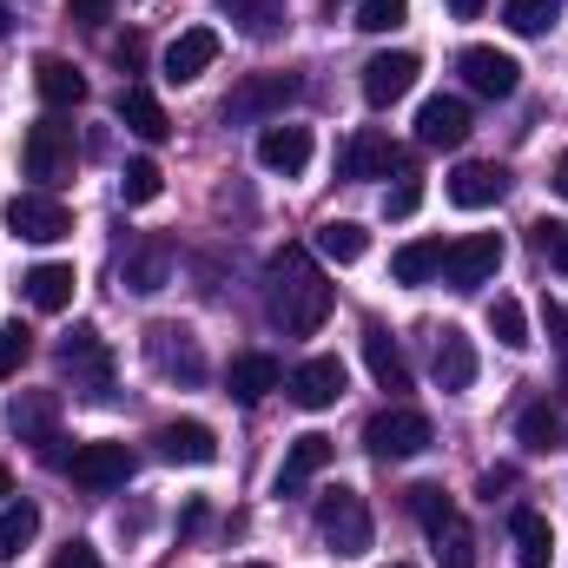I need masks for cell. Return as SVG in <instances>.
<instances>
[{"mask_svg":"<svg viewBox=\"0 0 568 568\" xmlns=\"http://www.w3.org/2000/svg\"><path fill=\"white\" fill-rule=\"evenodd\" d=\"M212 60H219V33H212V27H185V33L165 47V80H172V87H192L199 73H212Z\"/></svg>","mask_w":568,"mask_h":568,"instance_id":"obj_20","label":"cell"},{"mask_svg":"<svg viewBox=\"0 0 568 568\" xmlns=\"http://www.w3.org/2000/svg\"><path fill=\"white\" fill-rule=\"evenodd\" d=\"M159 192H165L159 159H126V172H120V199H126V205H152Z\"/></svg>","mask_w":568,"mask_h":568,"instance_id":"obj_37","label":"cell"},{"mask_svg":"<svg viewBox=\"0 0 568 568\" xmlns=\"http://www.w3.org/2000/svg\"><path fill=\"white\" fill-rule=\"evenodd\" d=\"M20 165H27L33 192H53V185L73 172V126H60V120H33V126H27V145H20Z\"/></svg>","mask_w":568,"mask_h":568,"instance_id":"obj_5","label":"cell"},{"mask_svg":"<svg viewBox=\"0 0 568 568\" xmlns=\"http://www.w3.org/2000/svg\"><path fill=\"white\" fill-rule=\"evenodd\" d=\"M417 140L436 145V152L463 145V140H469V106H463L456 93H436V100H424V106H417Z\"/></svg>","mask_w":568,"mask_h":568,"instance_id":"obj_21","label":"cell"},{"mask_svg":"<svg viewBox=\"0 0 568 568\" xmlns=\"http://www.w3.org/2000/svg\"><path fill=\"white\" fill-rule=\"evenodd\" d=\"M265 278H272V317L291 337H311L331 317V278L317 272V258L304 245H278L272 265H265Z\"/></svg>","mask_w":568,"mask_h":568,"instance_id":"obj_1","label":"cell"},{"mask_svg":"<svg viewBox=\"0 0 568 568\" xmlns=\"http://www.w3.org/2000/svg\"><path fill=\"white\" fill-rule=\"evenodd\" d=\"M317 529H324L331 556H364V549H371V509H364V496H357L351 483L324 489V496H317Z\"/></svg>","mask_w":568,"mask_h":568,"instance_id":"obj_3","label":"cell"},{"mask_svg":"<svg viewBox=\"0 0 568 568\" xmlns=\"http://www.w3.org/2000/svg\"><path fill=\"white\" fill-rule=\"evenodd\" d=\"M317 252H324L331 265H357V258L371 252V232H364L357 219H324V225H317Z\"/></svg>","mask_w":568,"mask_h":568,"instance_id":"obj_30","label":"cell"},{"mask_svg":"<svg viewBox=\"0 0 568 568\" xmlns=\"http://www.w3.org/2000/svg\"><path fill=\"white\" fill-rule=\"evenodd\" d=\"M489 331H496L503 351H529V317H523L516 297H496V304H489Z\"/></svg>","mask_w":568,"mask_h":568,"instance_id":"obj_38","label":"cell"},{"mask_svg":"<svg viewBox=\"0 0 568 568\" xmlns=\"http://www.w3.org/2000/svg\"><path fill=\"white\" fill-rule=\"evenodd\" d=\"M53 424H60V397H53V390H20V397L7 404V429H13L20 443H40L47 463H67V456H60V429Z\"/></svg>","mask_w":568,"mask_h":568,"instance_id":"obj_9","label":"cell"},{"mask_svg":"<svg viewBox=\"0 0 568 568\" xmlns=\"http://www.w3.org/2000/svg\"><path fill=\"white\" fill-rule=\"evenodd\" d=\"M106 13H113V0H67L73 27H106Z\"/></svg>","mask_w":568,"mask_h":568,"instance_id":"obj_44","label":"cell"},{"mask_svg":"<svg viewBox=\"0 0 568 568\" xmlns=\"http://www.w3.org/2000/svg\"><path fill=\"white\" fill-rule=\"evenodd\" d=\"M417 205H424V179H417V172H397V185L384 192V212H390V219H410Z\"/></svg>","mask_w":568,"mask_h":568,"instance_id":"obj_43","label":"cell"},{"mask_svg":"<svg viewBox=\"0 0 568 568\" xmlns=\"http://www.w3.org/2000/svg\"><path fill=\"white\" fill-rule=\"evenodd\" d=\"M20 291H27V304L33 311H67L73 304V291H80V278H73V265H60V258H47V265H33L27 278H20Z\"/></svg>","mask_w":568,"mask_h":568,"instance_id":"obj_27","label":"cell"},{"mask_svg":"<svg viewBox=\"0 0 568 568\" xmlns=\"http://www.w3.org/2000/svg\"><path fill=\"white\" fill-rule=\"evenodd\" d=\"M503 192H509V172H503V165L469 159V165H456V172H449V199H456L463 212H483V205H496Z\"/></svg>","mask_w":568,"mask_h":568,"instance_id":"obj_24","label":"cell"},{"mask_svg":"<svg viewBox=\"0 0 568 568\" xmlns=\"http://www.w3.org/2000/svg\"><path fill=\"white\" fill-rule=\"evenodd\" d=\"M159 456L165 463H185V469H205V463H219V436L212 424H199V417H185V424H159Z\"/></svg>","mask_w":568,"mask_h":568,"instance_id":"obj_18","label":"cell"},{"mask_svg":"<svg viewBox=\"0 0 568 568\" xmlns=\"http://www.w3.org/2000/svg\"><path fill=\"white\" fill-rule=\"evenodd\" d=\"M219 7H225L232 27L252 33V40H278L284 33V0H219Z\"/></svg>","mask_w":568,"mask_h":568,"instance_id":"obj_32","label":"cell"},{"mask_svg":"<svg viewBox=\"0 0 568 568\" xmlns=\"http://www.w3.org/2000/svg\"><path fill=\"white\" fill-rule=\"evenodd\" d=\"M145 357H152V371L172 377V384H199V377H205V351H199V337H192L185 324H152V331H145Z\"/></svg>","mask_w":568,"mask_h":568,"instance_id":"obj_8","label":"cell"},{"mask_svg":"<svg viewBox=\"0 0 568 568\" xmlns=\"http://www.w3.org/2000/svg\"><path fill=\"white\" fill-rule=\"evenodd\" d=\"M429 549H436V568H476V529L463 516H443L429 529Z\"/></svg>","mask_w":568,"mask_h":568,"instance_id":"obj_31","label":"cell"},{"mask_svg":"<svg viewBox=\"0 0 568 568\" xmlns=\"http://www.w3.org/2000/svg\"><path fill=\"white\" fill-rule=\"evenodd\" d=\"M436 272H443V239H417V245H404L390 258V278L397 284H429Z\"/></svg>","mask_w":568,"mask_h":568,"instance_id":"obj_35","label":"cell"},{"mask_svg":"<svg viewBox=\"0 0 568 568\" xmlns=\"http://www.w3.org/2000/svg\"><path fill=\"white\" fill-rule=\"evenodd\" d=\"M404 20H410V0H364L357 7V27L364 33H397Z\"/></svg>","mask_w":568,"mask_h":568,"instance_id":"obj_39","label":"cell"},{"mask_svg":"<svg viewBox=\"0 0 568 568\" xmlns=\"http://www.w3.org/2000/svg\"><path fill=\"white\" fill-rule=\"evenodd\" d=\"M331 7H337V0H331Z\"/></svg>","mask_w":568,"mask_h":568,"instance_id":"obj_54","label":"cell"},{"mask_svg":"<svg viewBox=\"0 0 568 568\" xmlns=\"http://www.w3.org/2000/svg\"><path fill=\"white\" fill-rule=\"evenodd\" d=\"M47 568H100V549H93V542H67Z\"/></svg>","mask_w":568,"mask_h":568,"instance_id":"obj_45","label":"cell"},{"mask_svg":"<svg viewBox=\"0 0 568 568\" xmlns=\"http://www.w3.org/2000/svg\"><path fill=\"white\" fill-rule=\"evenodd\" d=\"M417 73H424L417 53H377V60H364V100L371 106H397L417 87Z\"/></svg>","mask_w":568,"mask_h":568,"instance_id":"obj_16","label":"cell"},{"mask_svg":"<svg viewBox=\"0 0 568 568\" xmlns=\"http://www.w3.org/2000/svg\"><path fill=\"white\" fill-rule=\"evenodd\" d=\"M449 13H456V20H476V13H483V0H449Z\"/></svg>","mask_w":568,"mask_h":568,"instance_id":"obj_48","label":"cell"},{"mask_svg":"<svg viewBox=\"0 0 568 568\" xmlns=\"http://www.w3.org/2000/svg\"><path fill=\"white\" fill-rule=\"evenodd\" d=\"M476 489H483V503H496L503 489H516V469H509V463H503V469H483V483H476Z\"/></svg>","mask_w":568,"mask_h":568,"instance_id":"obj_46","label":"cell"},{"mask_svg":"<svg viewBox=\"0 0 568 568\" xmlns=\"http://www.w3.org/2000/svg\"><path fill=\"white\" fill-rule=\"evenodd\" d=\"M364 443H371V456H377V463H410V456H424L429 443H436V429H429L424 410L390 404V410H377V417L364 424Z\"/></svg>","mask_w":568,"mask_h":568,"instance_id":"obj_2","label":"cell"},{"mask_svg":"<svg viewBox=\"0 0 568 568\" xmlns=\"http://www.w3.org/2000/svg\"><path fill=\"white\" fill-rule=\"evenodd\" d=\"M463 80L483 93V100H509L516 87H523V67L509 60V53H496V47H463Z\"/></svg>","mask_w":568,"mask_h":568,"instance_id":"obj_15","label":"cell"},{"mask_svg":"<svg viewBox=\"0 0 568 568\" xmlns=\"http://www.w3.org/2000/svg\"><path fill=\"white\" fill-rule=\"evenodd\" d=\"M33 536H40V509H33L27 496H13V503L0 509V562H13Z\"/></svg>","mask_w":568,"mask_h":568,"instance_id":"obj_33","label":"cell"},{"mask_svg":"<svg viewBox=\"0 0 568 568\" xmlns=\"http://www.w3.org/2000/svg\"><path fill=\"white\" fill-rule=\"evenodd\" d=\"M179 272V252H172V239H159V232H145L126 245V258H120V284L133 291V297H152V291H165Z\"/></svg>","mask_w":568,"mask_h":568,"instance_id":"obj_10","label":"cell"},{"mask_svg":"<svg viewBox=\"0 0 568 568\" xmlns=\"http://www.w3.org/2000/svg\"><path fill=\"white\" fill-rule=\"evenodd\" d=\"M53 357H60V371H67L73 384H87V397H106V390H113V351L100 344V331H93V324L67 331Z\"/></svg>","mask_w":568,"mask_h":568,"instance_id":"obj_7","label":"cell"},{"mask_svg":"<svg viewBox=\"0 0 568 568\" xmlns=\"http://www.w3.org/2000/svg\"><path fill=\"white\" fill-rule=\"evenodd\" d=\"M297 93H304V80H297V73H245V80L225 93V120H239V126H258V120L284 113Z\"/></svg>","mask_w":568,"mask_h":568,"instance_id":"obj_4","label":"cell"},{"mask_svg":"<svg viewBox=\"0 0 568 568\" xmlns=\"http://www.w3.org/2000/svg\"><path fill=\"white\" fill-rule=\"evenodd\" d=\"M67 476H73L80 489H93V496L126 489V483H133V449H126V443H80L73 463H67Z\"/></svg>","mask_w":568,"mask_h":568,"instance_id":"obj_11","label":"cell"},{"mask_svg":"<svg viewBox=\"0 0 568 568\" xmlns=\"http://www.w3.org/2000/svg\"><path fill=\"white\" fill-rule=\"evenodd\" d=\"M337 165H344V179H390V172H410V152L390 140V133L364 126V133H351Z\"/></svg>","mask_w":568,"mask_h":568,"instance_id":"obj_13","label":"cell"},{"mask_svg":"<svg viewBox=\"0 0 568 568\" xmlns=\"http://www.w3.org/2000/svg\"><path fill=\"white\" fill-rule=\"evenodd\" d=\"M509 536H516V562L523 568H549L556 562V529L542 509H516L509 516Z\"/></svg>","mask_w":568,"mask_h":568,"instance_id":"obj_28","label":"cell"},{"mask_svg":"<svg viewBox=\"0 0 568 568\" xmlns=\"http://www.w3.org/2000/svg\"><path fill=\"white\" fill-rule=\"evenodd\" d=\"M278 384H284V364L265 357V351H245V357H232V371H225V390H232L239 404H265Z\"/></svg>","mask_w":568,"mask_h":568,"instance_id":"obj_23","label":"cell"},{"mask_svg":"<svg viewBox=\"0 0 568 568\" xmlns=\"http://www.w3.org/2000/svg\"><path fill=\"white\" fill-rule=\"evenodd\" d=\"M7 27H13V13H7V0H0V40H7Z\"/></svg>","mask_w":568,"mask_h":568,"instance_id":"obj_51","label":"cell"},{"mask_svg":"<svg viewBox=\"0 0 568 568\" xmlns=\"http://www.w3.org/2000/svg\"><path fill=\"white\" fill-rule=\"evenodd\" d=\"M364 364H371L377 390H390V397H397V390H410V364H404V344H397V337H390L377 317L364 324Z\"/></svg>","mask_w":568,"mask_h":568,"instance_id":"obj_22","label":"cell"},{"mask_svg":"<svg viewBox=\"0 0 568 568\" xmlns=\"http://www.w3.org/2000/svg\"><path fill=\"white\" fill-rule=\"evenodd\" d=\"M27 351H33V331L13 317V324H0V377H13L20 364H27Z\"/></svg>","mask_w":568,"mask_h":568,"instance_id":"obj_42","label":"cell"},{"mask_svg":"<svg viewBox=\"0 0 568 568\" xmlns=\"http://www.w3.org/2000/svg\"><path fill=\"white\" fill-rule=\"evenodd\" d=\"M429 371H436V390H469L476 384V344L456 331V324H443L436 331V351H429Z\"/></svg>","mask_w":568,"mask_h":568,"instance_id":"obj_17","label":"cell"},{"mask_svg":"<svg viewBox=\"0 0 568 568\" xmlns=\"http://www.w3.org/2000/svg\"><path fill=\"white\" fill-rule=\"evenodd\" d=\"M0 496H13V469L7 463H0Z\"/></svg>","mask_w":568,"mask_h":568,"instance_id":"obj_50","label":"cell"},{"mask_svg":"<svg viewBox=\"0 0 568 568\" xmlns=\"http://www.w3.org/2000/svg\"><path fill=\"white\" fill-rule=\"evenodd\" d=\"M390 568H410V562H390Z\"/></svg>","mask_w":568,"mask_h":568,"instance_id":"obj_53","label":"cell"},{"mask_svg":"<svg viewBox=\"0 0 568 568\" xmlns=\"http://www.w3.org/2000/svg\"><path fill=\"white\" fill-rule=\"evenodd\" d=\"M344 384H351V377H344L337 357H304V364L284 377V390H291L297 410H331V404L344 397Z\"/></svg>","mask_w":568,"mask_h":568,"instance_id":"obj_14","label":"cell"},{"mask_svg":"<svg viewBox=\"0 0 568 568\" xmlns=\"http://www.w3.org/2000/svg\"><path fill=\"white\" fill-rule=\"evenodd\" d=\"M113 60H120L126 73H140V60H145V40H140V33H126V40L113 47Z\"/></svg>","mask_w":568,"mask_h":568,"instance_id":"obj_47","label":"cell"},{"mask_svg":"<svg viewBox=\"0 0 568 568\" xmlns=\"http://www.w3.org/2000/svg\"><path fill=\"white\" fill-rule=\"evenodd\" d=\"M33 87H40V100H47L53 113H67V106H80V100H87L80 67H73V60H60V53H40V60H33Z\"/></svg>","mask_w":568,"mask_h":568,"instance_id":"obj_25","label":"cell"},{"mask_svg":"<svg viewBox=\"0 0 568 568\" xmlns=\"http://www.w3.org/2000/svg\"><path fill=\"white\" fill-rule=\"evenodd\" d=\"M536 252L549 258V272L568 278V219H542V225H536Z\"/></svg>","mask_w":568,"mask_h":568,"instance_id":"obj_41","label":"cell"},{"mask_svg":"<svg viewBox=\"0 0 568 568\" xmlns=\"http://www.w3.org/2000/svg\"><path fill=\"white\" fill-rule=\"evenodd\" d=\"M410 516H417L424 529H436L443 516H456V503H449V489H443V483H417V489H410Z\"/></svg>","mask_w":568,"mask_h":568,"instance_id":"obj_40","label":"cell"},{"mask_svg":"<svg viewBox=\"0 0 568 568\" xmlns=\"http://www.w3.org/2000/svg\"><path fill=\"white\" fill-rule=\"evenodd\" d=\"M556 13H562V0H509V7H503L509 33H523V40L549 33V27H556Z\"/></svg>","mask_w":568,"mask_h":568,"instance_id":"obj_36","label":"cell"},{"mask_svg":"<svg viewBox=\"0 0 568 568\" xmlns=\"http://www.w3.org/2000/svg\"><path fill=\"white\" fill-rule=\"evenodd\" d=\"M258 165L297 179V172L311 165V133H304V126H265V133H258Z\"/></svg>","mask_w":568,"mask_h":568,"instance_id":"obj_26","label":"cell"},{"mask_svg":"<svg viewBox=\"0 0 568 568\" xmlns=\"http://www.w3.org/2000/svg\"><path fill=\"white\" fill-rule=\"evenodd\" d=\"M7 232L27 239V245H60L73 232V212L53 199V192H13L7 199Z\"/></svg>","mask_w":568,"mask_h":568,"instance_id":"obj_6","label":"cell"},{"mask_svg":"<svg viewBox=\"0 0 568 568\" xmlns=\"http://www.w3.org/2000/svg\"><path fill=\"white\" fill-rule=\"evenodd\" d=\"M245 568H272V562H245Z\"/></svg>","mask_w":568,"mask_h":568,"instance_id":"obj_52","label":"cell"},{"mask_svg":"<svg viewBox=\"0 0 568 568\" xmlns=\"http://www.w3.org/2000/svg\"><path fill=\"white\" fill-rule=\"evenodd\" d=\"M549 185H556V192H562V199H568V152H562V159H556V179H549Z\"/></svg>","mask_w":568,"mask_h":568,"instance_id":"obj_49","label":"cell"},{"mask_svg":"<svg viewBox=\"0 0 568 568\" xmlns=\"http://www.w3.org/2000/svg\"><path fill=\"white\" fill-rule=\"evenodd\" d=\"M331 456H337V443H331V436H317V429H304V436L284 449L278 496H304V483H311V476H324V469H331Z\"/></svg>","mask_w":568,"mask_h":568,"instance_id":"obj_19","label":"cell"},{"mask_svg":"<svg viewBox=\"0 0 568 568\" xmlns=\"http://www.w3.org/2000/svg\"><path fill=\"white\" fill-rule=\"evenodd\" d=\"M516 436H523V449H529V456H549V449H562L568 424L549 410V404H529V410H523V424H516Z\"/></svg>","mask_w":568,"mask_h":568,"instance_id":"obj_34","label":"cell"},{"mask_svg":"<svg viewBox=\"0 0 568 568\" xmlns=\"http://www.w3.org/2000/svg\"><path fill=\"white\" fill-rule=\"evenodd\" d=\"M496 272H503V239L496 232H469V239L443 245V278L456 284V291H476V284H489Z\"/></svg>","mask_w":568,"mask_h":568,"instance_id":"obj_12","label":"cell"},{"mask_svg":"<svg viewBox=\"0 0 568 568\" xmlns=\"http://www.w3.org/2000/svg\"><path fill=\"white\" fill-rule=\"evenodd\" d=\"M120 120H126V133H140V140H152V145L172 133V120H165V106H159L152 87H126V93H120Z\"/></svg>","mask_w":568,"mask_h":568,"instance_id":"obj_29","label":"cell"}]
</instances>
